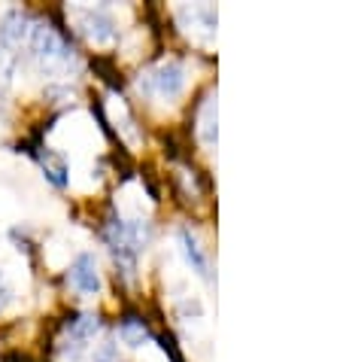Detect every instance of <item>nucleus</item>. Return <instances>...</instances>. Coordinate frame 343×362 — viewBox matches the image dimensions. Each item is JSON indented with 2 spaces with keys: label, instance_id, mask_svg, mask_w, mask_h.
I'll return each mask as SVG.
<instances>
[{
  "label": "nucleus",
  "instance_id": "12",
  "mask_svg": "<svg viewBox=\"0 0 343 362\" xmlns=\"http://www.w3.org/2000/svg\"><path fill=\"white\" fill-rule=\"evenodd\" d=\"M40 162H43L46 177L52 180L55 186H67V165H64V158H58L55 153H43V156H40Z\"/></svg>",
  "mask_w": 343,
  "mask_h": 362
},
{
  "label": "nucleus",
  "instance_id": "5",
  "mask_svg": "<svg viewBox=\"0 0 343 362\" xmlns=\"http://www.w3.org/2000/svg\"><path fill=\"white\" fill-rule=\"evenodd\" d=\"M176 18H179V25H183V31H186L188 37L200 40V43H210V40L216 37V22H219V16H216V9L210 6V4L179 6V9H176Z\"/></svg>",
  "mask_w": 343,
  "mask_h": 362
},
{
  "label": "nucleus",
  "instance_id": "1",
  "mask_svg": "<svg viewBox=\"0 0 343 362\" xmlns=\"http://www.w3.org/2000/svg\"><path fill=\"white\" fill-rule=\"evenodd\" d=\"M104 238H107V247H109V253H113L116 265L122 268V274L131 280L137 271L140 250H143L149 240V226L140 223V219L137 223H122V219L113 216L104 228Z\"/></svg>",
  "mask_w": 343,
  "mask_h": 362
},
{
  "label": "nucleus",
  "instance_id": "6",
  "mask_svg": "<svg viewBox=\"0 0 343 362\" xmlns=\"http://www.w3.org/2000/svg\"><path fill=\"white\" fill-rule=\"evenodd\" d=\"M70 286L76 289L79 296H97L100 293V271H97V259L92 253L76 256V262L67 271Z\"/></svg>",
  "mask_w": 343,
  "mask_h": 362
},
{
  "label": "nucleus",
  "instance_id": "2",
  "mask_svg": "<svg viewBox=\"0 0 343 362\" xmlns=\"http://www.w3.org/2000/svg\"><path fill=\"white\" fill-rule=\"evenodd\" d=\"M28 49H31V58L40 64L43 74H61L73 62V49L67 46V40L49 22H34Z\"/></svg>",
  "mask_w": 343,
  "mask_h": 362
},
{
  "label": "nucleus",
  "instance_id": "13",
  "mask_svg": "<svg viewBox=\"0 0 343 362\" xmlns=\"http://www.w3.org/2000/svg\"><path fill=\"white\" fill-rule=\"evenodd\" d=\"M13 76H16V58L0 46V86H9L13 83Z\"/></svg>",
  "mask_w": 343,
  "mask_h": 362
},
{
  "label": "nucleus",
  "instance_id": "11",
  "mask_svg": "<svg viewBox=\"0 0 343 362\" xmlns=\"http://www.w3.org/2000/svg\"><path fill=\"white\" fill-rule=\"evenodd\" d=\"M119 335H122V341L128 347H143L146 341H149V329L143 326V320H125L122 326H119Z\"/></svg>",
  "mask_w": 343,
  "mask_h": 362
},
{
  "label": "nucleus",
  "instance_id": "14",
  "mask_svg": "<svg viewBox=\"0 0 343 362\" xmlns=\"http://www.w3.org/2000/svg\"><path fill=\"white\" fill-rule=\"evenodd\" d=\"M9 301H13V286H9V280H6L4 271H0V314L9 308Z\"/></svg>",
  "mask_w": 343,
  "mask_h": 362
},
{
  "label": "nucleus",
  "instance_id": "9",
  "mask_svg": "<svg viewBox=\"0 0 343 362\" xmlns=\"http://www.w3.org/2000/svg\"><path fill=\"white\" fill-rule=\"evenodd\" d=\"M198 134H200V144L204 146H216V95H210L200 107V116H198Z\"/></svg>",
  "mask_w": 343,
  "mask_h": 362
},
{
  "label": "nucleus",
  "instance_id": "10",
  "mask_svg": "<svg viewBox=\"0 0 343 362\" xmlns=\"http://www.w3.org/2000/svg\"><path fill=\"white\" fill-rule=\"evenodd\" d=\"M97 332H100V317H95V314H83V317H76L67 323V335L73 344H85V341H92Z\"/></svg>",
  "mask_w": 343,
  "mask_h": 362
},
{
  "label": "nucleus",
  "instance_id": "8",
  "mask_svg": "<svg viewBox=\"0 0 343 362\" xmlns=\"http://www.w3.org/2000/svg\"><path fill=\"white\" fill-rule=\"evenodd\" d=\"M179 244H183V256H186V262L191 265V271L204 277L207 284H213V268H210V259H207V253H204V247H200L195 231L179 228Z\"/></svg>",
  "mask_w": 343,
  "mask_h": 362
},
{
  "label": "nucleus",
  "instance_id": "15",
  "mask_svg": "<svg viewBox=\"0 0 343 362\" xmlns=\"http://www.w3.org/2000/svg\"><path fill=\"white\" fill-rule=\"evenodd\" d=\"M95 362H113V359H109V354H104V356H97Z\"/></svg>",
  "mask_w": 343,
  "mask_h": 362
},
{
  "label": "nucleus",
  "instance_id": "4",
  "mask_svg": "<svg viewBox=\"0 0 343 362\" xmlns=\"http://www.w3.org/2000/svg\"><path fill=\"white\" fill-rule=\"evenodd\" d=\"M73 22H76V31L83 34L92 46H109L116 40V22L107 9H95V6H85V9H73Z\"/></svg>",
  "mask_w": 343,
  "mask_h": 362
},
{
  "label": "nucleus",
  "instance_id": "3",
  "mask_svg": "<svg viewBox=\"0 0 343 362\" xmlns=\"http://www.w3.org/2000/svg\"><path fill=\"white\" fill-rule=\"evenodd\" d=\"M186 88V67L179 62H161L140 79V92L158 100H176Z\"/></svg>",
  "mask_w": 343,
  "mask_h": 362
},
{
  "label": "nucleus",
  "instance_id": "7",
  "mask_svg": "<svg viewBox=\"0 0 343 362\" xmlns=\"http://www.w3.org/2000/svg\"><path fill=\"white\" fill-rule=\"evenodd\" d=\"M31 28L34 18L22 13V9L6 13L4 22H0V43H4V49H25L28 40H31Z\"/></svg>",
  "mask_w": 343,
  "mask_h": 362
}]
</instances>
